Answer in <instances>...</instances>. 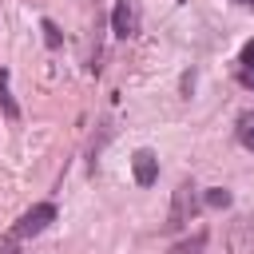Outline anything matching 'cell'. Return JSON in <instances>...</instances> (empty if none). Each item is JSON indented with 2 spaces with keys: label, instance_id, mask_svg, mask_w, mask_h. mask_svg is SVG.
Wrapping results in <instances>:
<instances>
[{
  "label": "cell",
  "instance_id": "1",
  "mask_svg": "<svg viewBox=\"0 0 254 254\" xmlns=\"http://www.w3.org/2000/svg\"><path fill=\"white\" fill-rule=\"evenodd\" d=\"M52 222H56V206H52V202H36L32 210H24V214L16 218V226L8 230V238H4L0 254H12V246H16V242H28V238L44 234Z\"/></svg>",
  "mask_w": 254,
  "mask_h": 254
},
{
  "label": "cell",
  "instance_id": "2",
  "mask_svg": "<svg viewBox=\"0 0 254 254\" xmlns=\"http://www.w3.org/2000/svg\"><path fill=\"white\" fill-rule=\"evenodd\" d=\"M194 214V183H183L175 190V202H171V214H167V230H183Z\"/></svg>",
  "mask_w": 254,
  "mask_h": 254
},
{
  "label": "cell",
  "instance_id": "3",
  "mask_svg": "<svg viewBox=\"0 0 254 254\" xmlns=\"http://www.w3.org/2000/svg\"><path fill=\"white\" fill-rule=\"evenodd\" d=\"M111 32L119 40H127V36L139 32V4L135 0H115V8H111Z\"/></svg>",
  "mask_w": 254,
  "mask_h": 254
},
{
  "label": "cell",
  "instance_id": "4",
  "mask_svg": "<svg viewBox=\"0 0 254 254\" xmlns=\"http://www.w3.org/2000/svg\"><path fill=\"white\" fill-rule=\"evenodd\" d=\"M131 171H135V183L139 187H155L159 183V155L151 147H139L131 155Z\"/></svg>",
  "mask_w": 254,
  "mask_h": 254
},
{
  "label": "cell",
  "instance_id": "5",
  "mask_svg": "<svg viewBox=\"0 0 254 254\" xmlns=\"http://www.w3.org/2000/svg\"><path fill=\"white\" fill-rule=\"evenodd\" d=\"M0 107H4L8 119H20V107H16V99L8 95V67H0Z\"/></svg>",
  "mask_w": 254,
  "mask_h": 254
},
{
  "label": "cell",
  "instance_id": "6",
  "mask_svg": "<svg viewBox=\"0 0 254 254\" xmlns=\"http://www.w3.org/2000/svg\"><path fill=\"white\" fill-rule=\"evenodd\" d=\"M238 143L246 151H254V111H242L238 115Z\"/></svg>",
  "mask_w": 254,
  "mask_h": 254
},
{
  "label": "cell",
  "instance_id": "7",
  "mask_svg": "<svg viewBox=\"0 0 254 254\" xmlns=\"http://www.w3.org/2000/svg\"><path fill=\"white\" fill-rule=\"evenodd\" d=\"M206 250V230H198L190 242H179V246H171V254H202Z\"/></svg>",
  "mask_w": 254,
  "mask_h": 254
},
{
  "label": "cell",
  "instance_id": "8",
  "mask_svg": "<svg viewBox=\"0 0 254 254\" xmlns=\"http://www.w3.org/2000/svg\"><path fill=\"white\" fill-rule=\"evenodd\" d=\"M202 198H206V206H230V190L226 187H210Z\"/></svg>",
  "mask_w": 254,
  "mask_h": 254
},
{
  "label": "cell",
  "instance_id": "9",
  "mask_svg": "<svg viewBox=\"0 0 254 254\" xmlns=\"http://www.w3.org/2000/svg\"><path fill=\"white\" fill-rule=\"evenodd\" d=\"M40 28H44V44H48V48H60V44H64V36H60V28H56L52 20H44Z\"/></svg>",
  "mask_w": 254,
  "mask_h": 254
},
{
  "label": "cell",
  "instance_id": "10",
  "mask_svg": "<svg viewBox=\"0 0 254 254\" xmlns=\"http://www.w3.org/2000/svg\"><path fill=\"white\" fill-rule=\"evenodd\" d=\"M238 64H242V67H250V71H254V40H250V44H246V48H242V56H238Z\"/></svg>",
  "mask_w": 254,
  "mask_h": 254
},
{
  "label": "cell",
  "instance_id": "11",
  "mask_svg": "<svg viewBox=\"0 0 254 254\" xmlns=\"http://www.w3.org/2000/svg\"><path fill=\"white\" fill-rule=\"evenodd\" d=\"M238 83H242V87H250V91H254V71H250V67H242V71H238Z\"/></svg>",
  "mask_w": 254,
  "mask_h": 254
},
{
  "label": "cell",
  "instance_id": "12",
  "mask_svg": "<svg viewBox=\"0 0 254 254\" xmlns=\"http://www.w3.org/2000/svg\"><path fill=\"white\" fill-rule=\"evenodd\" d=\"M234 4H242V8H254V0H234Z\"/></svg>",
  "mask_w": 254,
  "mask_h": 254
}]
</instances>
